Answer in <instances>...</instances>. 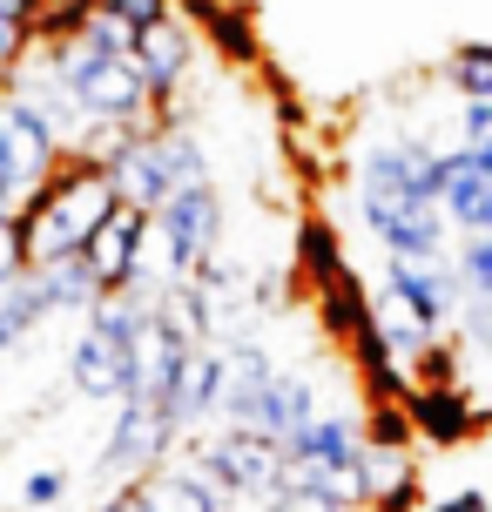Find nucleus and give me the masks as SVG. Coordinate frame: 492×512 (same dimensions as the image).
Wrapping results in <instances>:
<instances>
[{
	"instance_id": "obj_2",
	"label": "nucleus",
	"mask_w": 492,
	"mask_h": 512,
	"mask_svg": "<svg viewBox=\"0 0 492 512\" xmlns=\"http://www.w3.org/2000/svg\"><path fill=\"white\" fill-rule=\"evenodd\" d=\"M115 209V182L108 169L81 162V155H61L41 189L14 209V236H21V270L48 263V256H75L88 236L102 230V216Z\"/></svg>"
},
{
	"instance_id": "obj_25",
	"label": "nucleus",
	"mask_w": 492,
	"mask_h": 512,
	"mask_svg": "<svg viewBox=\"0 0 492 512\" xmlns=\"http://www.w3.org/2000/svg\"><path fill=\"white\" fill-rule=\"evenodd\" d=\"M61 499H68V472H27V486H21V506L48 512V506H61Z\"/></svg>"
},
{
	"instance_id": "obj_30",
	"label": "nucleus",
	"mask_w": 492,
	"mask_h": 512,
	"mask_svg": "<svg viewBox=\"0 0 492 512\" xmlns=\"http://www.w3.org/2000/svg\"><path fill=\"white\" fill-rule=\"evenodd\" d=\"M439 512H486V499H479V492H459V499H452V506H439Z\"/></svg>"
},
{
	"instance_id": "obj_4",
	"label": "nucleus",
	"mask_w": 492,
	"mask_h": 512,
	"mask_svg": "<svg viewBox=\"0 0 492 512\" xmlns=\"http://www.w3.org/2000/svg\"><path fill=\"white\" fill-rule=\"evenodd\" d=\"M149 243L162 250V277L169 283H182V277H196L203 263H216L223 256V196H216V182L176 189L149 216Z\"/></svg>"
},
{
	"instance_id": "obj_16",
	"label": "nucleus",
	"mask_w": 492,
	"mask_h": 512,
	"mask_svg": "<svg viewBox=\"0 0 492 512\" xmlns=\"http://www.w3.org/2000/svg\"><path fill=\"white\" fill-rule=\"evenodd\" d=\"M311 297H317V324H324V337H331V344H344V351H351V344H364V337H371V290L358 283V270H351V263H344L337 277H324Z\"/></svg>"
},
{
	"instance_id": "obj_28",
	"label": "nucleus",
	"mask_w": 492,
	"mask_h": 512,
	"mask_svg": "<svg viewBox=\"0 0 492 512\" xmlns=\"http://www.w3.org/2000/svg\"><path fill=\"white\" fill-rule=\"evenodd\" d=\"M21 270V236H14V216L0 209V277H14Z\"/></svg>"
},
{
	"instance_id": "obj_12",
	"label": "nucleus",
	"mask_w": 492,
	"mask_h": 512,
	"mask_svg": "<svg viewBox=\"0 0 492 512\" xmlns=\"http://www.w3.org/2000/svg\"><path fill=\"white\" fill-rule=\"evenodd\" d=\"M270 351L250 344V337H230V344H216V418L223 425H243L250 405H257V391L270 384Z\"/></svg>"
},
{
	"instance_id": "obj_24",
	"label": "nucleus",
	"mask_w": 492,
	"mask_h": 512,
	"mask_svg": "<svg viewBox=\"0 0 492 512\" xmlns=\"http://www.w3.org/2000/svg\"><path fill=\"white\" fill-rule=\"evenodd\" d=\"M358 445H412V425H405V411H398V405H371V418H364Z\"/></svg>"
},
{
	"instance_id": "obj_19",
	"label": "nucleus",
	"mask_w": 492,
	"mask_h": 512,
	"mask_svg": "<svg viewBox=\"0 0 492 512\" xmlns=\"http://www.w3.org/2000/svg\"><path fill=\"white\" fill-rule=\"evenodd\" d=\"M337 270H344V243H337V230L324 223V216H304V223H297V263H290V283L317 290V283L337 277Z\"/></svg>"
},
{
	"instance_id": "obj_1",
	"label": "nucleus",
	"mask_w": 492,
	"mask_h": 512,
	"mask_svg": "<svg viewBox=\"0 0 492 512\" xmlns=\"http://www.w3.org/2000/svg\"><path fill=\"white\" fill-rule=\"evenodd\" d=\"M425 162L432 149L418 135H391V142H371L358 162V216L364 230L385 243V256H445L452 236H445V216L425 189Z\"/></svg>"
},
{
	"instance_id": "obj_15",
	"label": "nucleus",
	"mask_w": 492,
	"mask_h": 512,
	"mask_svg": "<svg viewBox=\"0 0 492 512\" xmlns=\"http://www.w3.org/2000/svg\"><path fill=\"white\" fill-rule=\"evenodd\" d=\"M162 411H169L176 438H189L196 425H209V418H216V344H189V351H182Z\"/></svg>"
},
{
	"instance_id": "obj_18",
	"label": "nucleus",
	"mask_w": 492,
	"mask_h": 512,
	"mask_svg": "<svg viewBox=\"0 0 492 512\" xmlns=\"http://www.w3.org/2000/svg\"><path fill=\"white\" fill-rule=\"evenodd\" d=\"M284 459H297V465H351L358 459V425L337 418V411H317L297 438H284Z\"/></svg>"
},
{
	"instance_id": "obj_8",
	"label": "nucleus",
	"mask_w": 492,
	"mask_h": 512,
	"mask_svg": "<svg viewBox=\"0 0 492 512\" xmlns=\"http://www.w3.org/2000/svg\"><path fill=\"white\" fill-rule=\"evenodd\" d=\"M398 411H405L412 438L445 445V452L486 432V398H479V384H412V391L398 398Z\"/></svg>"
},
{
	"instance_id": "obj_6",
	"label": "nucleus",
	"mask_w": 492,
	"mask_h": 512,
	"mask_svg": "<svg viewBox=\"0 0 492 512\" xmlns=\"http://www.w3.org/2000/svg\"><path fill=\"white\" fill-rule=\"evenodd\" d=\"M189 459L209 472V486L223 492L230 506H257L263 492H277V479H284V445H270L263 432H243V425H223V432H209Z\"/></svg>"
},
{
	"instance_id": "obj_29",
	"label": "nucleus",
	"mask_w": 492,
	"mask_h": 512,
	"mask_svg": "<svg viewBox=\"0 0 492 512\" xmlns=\"http://www.w3.org/2000/svg\"><path fill=\"white\" fill-rule=\"evenodd\" d=\"M95 512H149V506H142V486H135V479H129V486H122V492H108V499H102V506H95Z\"/></svg>"
},
{
	"instance_id": "obj_17",
	"label": "nucleus",
	"mask_w": 492,
	"mask_h": 512,
	"mask_svg": "<svg viewBox=\"0 0 492 512\" xmlns=\"http://www.w3.org/2000/svg\"><path fill=\"white\" fill-rule=\"evenodd\" d=\"M27 283H34V297H41V317H61V310H75V317H81V310L102 297V283L88 277L81 256H48V263L27 270Z\"/></svg>"
},
{
	"instance_id": "obj_32",
	"label": "nucleus",
	"mask_w": 492,
	"mask_h": 512,
	"mask_svg": "<svg viewBox=\"0 0 492 512\" xmlns=\"http://www.w3.org/2000/svg\"><path fill=\"white\" fill-rule=\"evenodd\" d=\"M351 512H371V506H351Z\"/></svg>"
},
{
	"instance_id": "obj_23",
	"label": "nucleus",
	"mask_w": 492,
	"mask_h": 512,
	"mask_svg": "<svg viewBox=\"0 0 492 512\" xmlns=\"http://www.w3.org/2000/svg\"><path fill=\"white\" fill-rule=\"evenodd\" d=\"M445 81H452L466 102H492V54H486V41H466V48L452 54Z\"/></svg>"
},
{
	"instance_id": "obj_31",
	"label": "nucleus",
	"mask_w": 492,
	"mask_h": 512,
	"mask_svg": "<svg viewBox=\"0 0 492 512\" xmlns=\"http://www.w3.org/2000/svg\"><path fill=\"white\" fill-rule=\"evenodd\" d=\"M27 7L34 0H0V21H27Z\"/></svg>"
},
{
	"instance_id": "obj_13",
	"label": "nucleus",
	"mask_w": 492,
	"mask_h": 512,
	"mask_svg": "<svg viewBox=\"0 0 492 512\" xmlns=\"http://www.w3.org/2000/svg\"><path fill=\"white\" fill-rule=\"evenodd\" d=\"M317 391L311 378H297V371H270V384L257 391V405H250V418H243V432H263L270 445H284V438H297L304 425L317 418Z\"/></svg>"
},
{
	"instance_id": "obj_22",
	"label": "nucleus",
	"mask_w": 492,
	"mask_h": 512,
	"mask_svg": "<svg viewBox=\"0 0 492 512\" xmlns=\"http://www.w3.org/2000/svg\"><path fill=\"white\" fill-rule=\"evenodd\" d=\"M445 263L466 304H492V236H459V250H445Z\"/></svg>"
},
{
	"instance_id": "obj_20",
	"label": "nucleus",
	"mask_w": 492,
	"mask_h": 512,
	"mask_svg": "<svg viewBox=\"0 0 492 512\" xmlns=\"http://www.w3.org/2000/svg\"><path fill=\"white\" fill-rule=\"evenodd\" d=\"M149 142L162 155V176H169V196L176 189H203L209 182V155L196 142V128H149Z\"/></svg>"
},
{
	"instance_id": "obj_14",
	"label": "nucleus",
	"mask_w": 492,
	"mask_h": 512,
	"mask_svg": "<svg viewBox=\"0 0 492 512\" xmlns=\"http://www.w3.org/2000/svg\"><path fill=\"white\" fill-rule=\"evenodd\" d=\"M68 384H75L81 398H95V405H122V391H129V344H108L102 331H88L68 344Z\"/></svg>"
},
{
	"instance_id": "obj_26",
	"label": "nucleus",
	"mask_w": 492,
	"mask_h": 512,
	"mask_svg": "<svg viewBox=\"0 0 492 512\" xmlns=\"http://www.w3.org/2000/svg\"><path fill=\"white\" fill-rule=\"evenodd\" d=\"M257 512H344V506L317 499V492H290V486H277V492H263V499H257Z\"/></svg>"
},
{
	"instance_id": "obj_10",
	"label": "nucleus",
	"mask_w": 492,
	"mask_h": 512,
	"mask_svg": "<svg viewBox=\"0 0 492 512\" xmlns=\"http://www.w3.org/2000/svg\"><path fill=\"white\" fill-rule=\"evenodd\" d=\"M391 270H385V283L405 297V304L432 324V331H452V317H459V283H452V263L445 256H385Z\"/></svg>"
},
{
	"instance_id": "obj_21",
	"label": "nucleus",
	"mask_w": 492,
	"mask_h": 512,
	"mask_svg": "<svg viewBox=\"0 0 492 512\" xmlns=\"http://www.w3.org/2000/svg\"><path fill=\"white\" fill-rule=\"evenodd\" d=\"M34 324H41V297H34L27 270L0 277V358H7L14 344H27V331H34Z\"/></svg>"
},
{
	"instance_id": "obj_9",
	"label": "nucleus",
	"mask_w": 492,
	"mask_h": 512,
	"mask_svg": "<svg viewBox=\"0 0 492 512\" xmlns=\"http://www.w3.org/2000/svg\"><path fill=\"white\" fill-rule=\"evenodd\" d=\"M162 459H176V425H169V411L162 405H142V398H122V418H115V432L102 445V472L115 479H142V472H156Z\"/></svg>"
},
{
	"instance_id": "obj_7",
	"label": "nucleus",
	"mask_w": 492,
	"mask_h": 512,
	"mask_svg": "<svg viewBox=\"0 0 492 512\" xmlns=\"http://www.w3.org/2000/svg\"><path fill=\"white\" fill-rule=\"evenodd\" d=\"M425 189H432L445 223H459V236H492V155L432 149Z\"/></svg>"
},
{
	"instance_id": "obj_11",
	"label": "nucleus",
	"mask_w": 492,
	"mask_h": 512,
	"mask_svg": "<svg viewBox=\"0 0 492 512\" xmlns=\"http://www.w3.org/2000/svg\"><path fill=\"white\" fill-rule=\"evenodd\" d=\"M189 27H203L209 48L236 61V68H263V34H257V14L250 0H169Z\"/></svg>"
},
{
	"instance_id": "obj_3",
	"label": "nucleus",
	"mask_w": 492,
	"mask_h": 512,
	"mask_svg": "<svg viewBox=\"0 0 492 512\" xmlns=\"http://www.w3.org/2000/svg\"><path fill=\"white\" fill-rule=\"evenodd\" d=\"M41 68H48L54 95L75 108V122H142L149 115V81L129 54H95L81 41H61V48H34Z\"/></svg>"
},
{
	"instance_id": "obj_27",
	"label": "nucleus",
	"mask_w": 492,
	"mask_h": 512,
	"mask_svg": "<svg viewBox=\"0 0 492 512\" xmlns=\"http://www.w3.org/2000/svg\"><path fill=\"white\" fill-rule=\"evenodd\" d=\"M466 149L492 155V102H466Z\"/></svg>"
},
{
	"instance_id": "obj_5",
	"label": "nucleus",
	"mask_w": 492,
	"mask_h": 512,
	"mask_svg": "<svg viewBox=\"0 0 492 512\" xmlns=\"http://www.w3.org/2000/svg\"><path fill=\"white\" fill-rule=\"evenodd\" d=\"M54 162H61V135L48 128V115L0 88V209L14 216Z\"/></svg>"
}]
</instances>
